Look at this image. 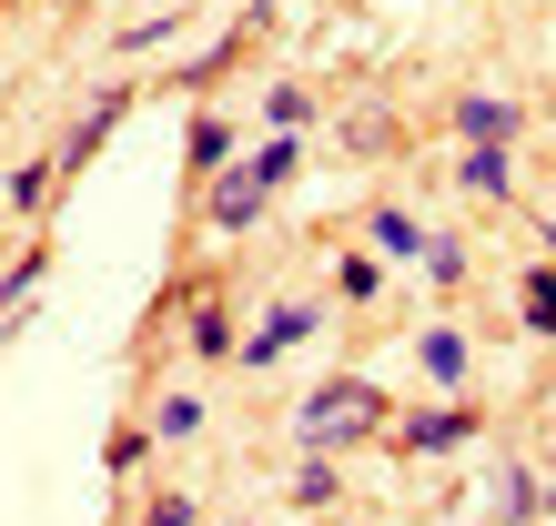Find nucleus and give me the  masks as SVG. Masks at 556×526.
<instances>
[{"instance_id": "obj_1", "label": "nucleus", "mask_w": 556, "mask_h": 526, "mask_svg": "<svg viewBox=\"0 0 556 526\" xmlns=\"http://www.w3.org/2000/svg\"><path fill=\"white\" fill-rule=\"evenodd\" d=\"M293 436H304V455H324V446H365V436H384V394H375V385H354V375H334V385H314V394H304Z\"/></svg>"}, {"instance_id": "obj_2", "label": "nucleus", "mask_w": 556, "mask_h": 526, "mask_svg": "<svg viewBox=\"0 0 556 526\" xmlns=\"http://www.w3.org/2000/svg\"><path fill=\"white\" fill-rule=\"evenodd\" d=\"M283 173H293V142H264V152L243 162V173H223V183H213V203H203V213L223 223V234H243V223L283 192Z\"/></svg>"}, {"instance_id": "obj_3", "label": "nucleus", "mask_w": 556, "mask_h": 526, "mask_svg": "<svg viewBox=\"0 0 556 526\" xmlns=\"http://www.w3.org/2000/svg\"><path fill=\"white\" fill-rule=\"evenodd\" d=\"M455 132H466V142H516V132H527V102H516V91H466V102H455Z\"/></svg>"}, {"instance_id": "obj_4", "label": "nucleus", "mask_w": 556, "mask_h": 526, "mask_svg": "<svg viewBox=\"0 0 556 526\" xmlns=\"http://www.w3.org/2000/svg\"><path fill=\"white\" fill-rule=\"evenodd\" d=\"M455 183H466L476 203H516V152L506 142H476L466 162H455Z\"/></svg>"}, {"instance_id": "obj_5", "label": "nucleus", "mask_w": 556, "mask_h": 526, "mask_svg": "<svg viewBox=\"0 0 556 526\" xmlns=\"http://www.w3.org/2000/svg\"><path fill=\"white\" fill-rule=\"evenodd\" d=\"M476 436V405H435V415H405L395 425V446H415V455H445V446H466Z\"/></svg>"}, {"instance_id": "obj_6", "label": "nucleus", "mask_w": 556, "mask_h": 526, "mask_svg": "<svg viewBox=\"0 0 556 526\" xmlns=\"http://www.w3.org/2000/svg\"><path fill=\"white\" fill-rule=\"evenodd\" d=\"M365 234H375L384 253H395V263H425V253H435V234H425V223H415L405 203H375V223H365Z\"/></svg>"}, {"instance_id": "obj_7", "label": "nucleus", "mask_w": 556, "mask_h": 526, "mask_svg": "<svg viewBox=\"0 0 556 526\" xmlns=\"http://www.w3.org/2000/svg\"><path fill=\"white\" fill-rule=\"evenodd\" d=\"M304 335H314V304H283V314L264 324V335H253V345H243V365H274V354H293V345H304Z\"/></svg>"}, {"instance_id": "obj_8", "label": "nucleus", "mask_w": 556, "mask_h": 526, "mask_svg": "<svg viewBox=\"0 0 556 526\" xmlns=\"http://www.w3.org/2000/svg\"><path fill=\"white\" fill-rule=\"evenodd\" d=\"M293 506H304V516H334V506H344V476L324 466V455H304V476H293Z\"/></svg>"}, {"instance_id": "obj_9", "label": "nucleus", "mask_w": 556, "mask_h": 526, "mask_svg": "<svg viewBox=\"0 0 556 526\" xmlns=\"http://www.w3.org/2000/svg\"><path fill=\"white\" fill-rule=\"evenodd\" d=\"M415 354H425V375H435V385H466V335H455V324H435Z\"/></svg>"}, {"instance_id": "obj_10", "label": "nucleus", "mask_w": 556, "mask_h": 526, "mask_svg": "<svg viewBox=\"0 0 556 526\" xmlns=\"http://www.w3.org/2000/svg\"><path fill=\"white\" fill-rule=\"evenodd\" d=\"M223 162H233V122L203 112V122H192V173H223Z\"/></svg>"}, {"instance_id": "obj_11", "label": "nucleus", "mask_w": 556, "mask_h": 526, "mask_svg": "<svg viewBox=\"0 0 556 526\" xmlns=\"http://www.w3.org/2000/svg\"><path fill=\"white\" fill-rule=\"evenodd\" d=\"M182 345H192V354H233V324H223V304H203V293H192V324H182Z\"/></svg>"}, {"instance_id": "obj_12", "label": "nucleus", "mask_w": 556, "mask_h": 526, "mask_svg": "<svg viewBox=\"0 0 556 526\" xmlns=\"http://www.w3.org/2000/svg\"><path fill=\"white\" fill-rule=\"evenodd\" d=\"M152 436H162V446L203 436V405H192V394H162V405H152Z\"/></svg>"}, {"instance_id": "obj_13", "label": "nucleus", "mask_w": 556, "mask_h": 526, "mask_svg": "<svg viewBox=\"0 0 556 526\" xmlns=\"http://www.w3.org/2000/svg\"><path fill=\"white\" fill-rule=\"evenodd\" d=\"M51 183H61V162H30V173H11V203H21V213H41V203H51Z\"/></svg>"}, {"instance_id": "obj_14", "label": "nucleus", "mask_w": 556, "mask_h": 526, "mask_svg": "<svg viewBox=\"0 0 556 526\" xmlns=\"http://www.w3.org/2000/svg\"><path fill=\"white\" fill-rule=\"evenodd\" d=\"M334 293H344V304H365V293H375V263L344 253V263H334Z\"/></svg>"}, {"instance_id": "obj_15", "label": "nucleus", "mask_w": 556, "mask_h": 526, "mask_svg": "<svg viewBox=\"0 0 556 526\" xmlns=\"http://www.w3.org/2000/svg\"><path fill=\"white\" fill-rule=\"evenodd\" d=\"M425 274H435V284H455V274H466V243H455V234H435V253H425Z\"/></svg>"}, {"instance_id": "obj_16", "label": "nucleus", "mask_w": 556, "mask_h": 526, "mask_svg": "<svg viewBox=\"0 0 556 526\" xmlns=\"http://www.w3.org/2000/svg\"><path fill=\"white\" fill-rule=\"evenodd\" d=\"M142 526H203V516H192V497H152V506H142Z\"/></svg>"}, {"instance_id": "obj_17", "label": "nucleus", "mask_w": 556, "mask_h": 526, "mask_svg": "<svg viewBox=\"0 0 556 526\" xmlns=\"http://www.w3.org/2000/svg\"><path fill=\"white\" fill-rule=\"evenodd\" d=\"M51 11H72V0H51Z\"/></svg>"}]
</instances>
